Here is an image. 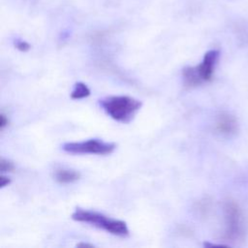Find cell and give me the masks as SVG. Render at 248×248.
<instances>
[{"label":"cell","mask_w":248,"mask_h":248,"mask_svg":"<svg viewBox=\"0 0 248 248\" xmlns=\"http://www.w3.org/2000/svg\"><path fill=\"white\" fill-rule=\"evenodd\" d=\"M182 78L186 87H196L202 83V80L201 79L196 70V67H191V66L185 67L182 70Z\"/></svg>","instance_id":"obj_8"},{"label":"cell","mask_w":248,"mask_h":248,"mask_svg":"<svg viewBox=\"0 0 248 248\" xmlns=\"http://www.w3.org/2000/svg\"><path fill=\"white\" fill-rule=\"evenodd\" d=\"M15 46H16V47L18 50L23 51V52H26V51H28V50L30 49V45H29L27 42L22 41V40H19V39L16 40Z\"/></svg>","instance_id":"obj_12"},{"label":"cell","mask_w":248,"mask_h":248,"mask_svg":"<svg viewBox=\"0 0 248 248\" xmlns=\"http://www.w3.org/2000/svg\"><path fill=\"white\" fill-rule=\"evenodd\" d=\"M225 232L224 238L227 241H242L246 233V221L238 203L228 199L224 202Z\"/></svg>","instance_id":"obj_3"},{"label":"cell","mask_w":248,"mask_h":248,"mask_svg":"<svg viewBox=\"0 0 248 248\" xmlns=\"http://www.w3.org/2000/svg\"><path fill=\"white\" fill-rule=\"evenodd\" d=\"M10 184H11V178H9L8 176L2 174L0 176V187L4 188V187H6V186H8Z\"/></svg>","instance_id":"obj_15"},{"label":"cell","mask_w":248,"mask_h":248,"mask_svg":"<svg viewBox=\"0 0 248 248\" xmlns=\"http://www.w3.org/2000/svg\"><path fill=\"white\" fill-rule=\"evenodd\" d=\"M72 219L78 222L90 224L91 226L102 229L117 236H126L129 234L128 227L124 221L109 218L96 211L77 208L72 214Z\"/></svg>","instance_id":"obj_1"},{"label":"cell","mask_w":248,"mask_h":248,"mask_svg":"<svg viewBox=\"0 0 248 248\" xmlns=\"http://www.w3.org/2000/svg\"><path fill=\"white\" fill-rule=\"evenodd\" d=\"M90 95V89L83 82H77L71 93V98L74 100H79L86 98Z\"/></svg>","instance_id":"obj_9"},{"label":"cell","mask_w":248,"mask_h":248,"mask_svg":"<svg viewBox=\"0 0 248 248\" xmlns=\"http://www.w3.org/2000/svg\"><path fill=\"white\" fill-rule=\"evenodd\" d=\"M196 208H197V211L199 212L200 215L202 216H206L209 211H210V208H211V202L210 200L208 199H202L201 201H199L196 204Z\"/></svg>","instance_id":"obj_10"},{"label":"cell","mask_w":248,"mask_h":248,"mask_svg":"<svg viewBox=\"0 0 248 248\" xmlns=\"http://www.w3.org/2000/svg\"><path fill=\"white\" fill-rule=\"evenodd\" d=\"M215 130L225 137L235 135L238 131V123L235 116L227 111L220 112L215 121Z\"/></svg>","instance_id":"obj_6"},{"label":"cell","mask_w":248,"mask_h":248,"mask_svg":"<svg viewBox=\"0 0 248 248\" xmlns=\"http://www.w3.org/2000/svg\"><path fill=\"white\" fill-rule=\"evenodd\" d=\"M177 231H178V232H179L180 234H182V235H184V236H186V237L192 236V235H193V232H194L192 231V229L189 228V227L186 226V225H180V226H178Z\"/></svg>","instance_id":"obj_13"},{"label":"cell","mask_w":248,"mask_h":248,"mask_svg":"<svg viewBox=\"0 0 248 248\" xmlns=\"http://www.w3.org/2000/svg\"><path fill=\"white\" fill-rule=\"evenodd\" d=\"M9 124V119L7 117V115L5 113H1L0 114V130L3 131Z\"/></svg>","instance_id":"obj_14"},{"label":"cell","mask_w":248,"mask_h":248,"mask_svg":"<svg viewBox=\"0 0 248 248\" xmlns=\"http://www.w3.org/2000/svg\"><path fill=\"white\" fill-rule=\"evenodd\" d=\"M219 55V50L210 49L207 52H205L202 61L198 66H196V70L202 82L209 81L212 78Z\"/></svg>","instance_id":"obj_5"},{"label":"cell","mask_w":248,"mask_h":248,"mask_svg":"<svg viewBox=\"0 0 248 248\" xmlns=\"http://www.w3.org/2000/svg\"><path fill=\"white\" fill-rule=\"evenodd\" d=\"M62 149L71 154L107 155L113 152L115 144L113 142H106L98 139H91L83 141L66 142L62 145Z\"/></svg>","instance_id":"obj_4"},{"label":"cell","mask_w":248,"mask_h":248,"mask_svg":"<svg viewBox=\"0 0 248 248\" xmlns=\"http://www.w3.org/2000/svg\"><path fill=\"white\" fill-rule=\"evenodd\" d=\"M80 173L75 170L69 169H57L54 172V179L60 184L73 183L78 180Z\"/></svg>","instance_id":"obj_7"},{"label":"cell","mask_w":248,"mask_h":248,"mask_svg":"<svg viewBox=\"0 0 248 248\" xmlns=\"http://www.w3.org/2000/svg\"><path fill=\"white\" fill-rule=\"evenodd\" d=\"M103 109L114 120L128 123L141 107V102L129 96H110L100 101Z\"/></svg>","instance_id":"obj_2"},{"label":"cell","mask_w":248,"mask_h":248,"mask_svg":"<svg viewBox=\"0 0 248 248\" xmlns=\"http://www.w3.org/2000/svg\"><path fill=\"white\" fill-rule=\"evenodd\" d=\"M77 247H94V245L86 242H79L77 244Z\"/></svg>","instance_id":"obj_16"},{"label":"cell","mask_w":248,"mask_h":248,"mask_svg":"<svg viewBox=\"0 0 248 248\" xmlns=\"http://www.w3.org/2000/svg\"><path fill=\"white\" fill-rule=\"evenodd\" d=\"M15 170V165L10 160L1 158L0 160V170L1 172H10Z\"/></svg>","instance_id":"obj_11"}]
</instances>
